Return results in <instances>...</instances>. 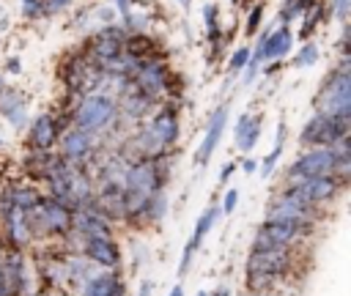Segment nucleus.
<instances>
[{"instance_id": "f03ea898", "label": "nucleus", "mask_w": 351, "mask_h": 296, "mask_svg": "<svg viewBox=\"0 0 351 296\" xmlns=\"http://www.w3.org/2000/svg\"><path fill=\"white\" fill-rule=\"evenodd\" d=\"M285 271H288V249H252L247 258V288L252 293H263Z\"/></svg>"}, {"instance_id": "2eb2a0df", "label": "nucleus", "mask_w": 351, "mask_h": 296, "mask_svg": "<svg viewBox=\"0 0 351 296\" xmlns=\"http://www.w3.org/2000/svg\"><path fill=\"white\" fill-rule=\"evenodd\" d=\"M123 52H121V27H112V25H107L96 38H93V44H90V58H96L99 63H110V60H115V58H121Z\"/></svg>"}, {"instance_id": "7ed1b4c3", "label": "nucleus", "mask_w": 351, "mask_h": 296, "mask_svg": "<svg viewBox=\"0 0 351 296\" xmlns=\"http://www.w3.org/2000/svg\"><path fill=\"white\" fill-rule=\"evenodd\" d=\"M315 107L321 115H335V118L351 115V77H348L346 63L329 74V79L324 82V88L315 99Z\"/></svg>"}, {"instance_id": "e433bc0d", "label": "nucleus", "mask_w": 351, "mask_h": 296, "mask_svg": "<svg viewBox=\"0 0 351 296\" xmlns=\"http://www.w3.org/2000/svg\"><path fill=\"white\" fill-rule=\"evenodd\" d=\"M47 3H49L52 8H63V5H69L71 0H47Z\"/></svg>"}, {"instance_id": "ea45409f", "label": "nucleus", "mask_w": 351, "mask_h": 296, "mask_svg": "<svg viewBox=\"0 0 351 296\" xmlns=\"http://www.w3.org/2000/svg\"><path fill=\"white\" fill-rule=\"evenodd\" d=\"M214 296H230V291H228V288H217Z\"/></svg>"}, {"instance_id": "a211bd4d", "label": "nucleus", "mask_w": 351, "mask_h": 296, "mask_svg": "<svg viewBox=\"0 0 351 296\" xmlns=\"http://www.w3.org/2000/svg\"><path fill=\"white\" fill-rule=\"evenodd\" d=\"M3 219H5L8 238H11L14 249H19V247L30 238V222H27V214H22L19 208H14L11 203H3Z\"/></svg>"}, {"instance_id": "4468645a", "label": "nucleus", "mask_w": 351, "mask_h": 296, "mask_svg": "<svg viewBox=\"0 0 351 296\" xmlns=\"http://www.w3.org/2000/svg\"><path fill=\"white\" fill-rule=\"evenodd\" d=\"M288 49H291V30H288V25H285V27H280V30H274V33H263L261 41H258V52L250 55V60H252V66H255V63H261V60L280 58V55H285Z\"/></svg>"}, {"instance_id": "37998d69", "label": "nucleus", "mask_w": 351, "mask_h": 296, "mask_svg": "<svg viewBox=\"0 0 351 296\" xmlns=\"http://www.w3.org/2000/svg\"><path fill=\"white\" fill-rule=\"evenodd\" d=\"M197 296H208V293H197Z\"/></svg>"}, {"instance_id": "79ce46f5", "label": "nucleus", "mask_w": 351, "mask_h": 296, "mask_svg": "<svg viewBox=\"0 0 351 296\" xmlns=\"http://www.w3.org/2000/svg\"><path fill=\"white\" fill-rule=\"evenodd\" d=\"M178 3H181V5H189V3H192V0H178Z\"/></svg>"}, {"instance_id": "bb28decb", "label": "nucleus", "mask_w": 351, "mask_h": 296, "mask_svg": "<svg viewBox=\"0 0 351 296\" xmlns=\"http://www.w3.org/2000/svg\"><path fill=\"white\" fill-rule=\"evenodd\" d=\"M203 19H206V25H208V38H211V44H217V41H219V25H217V5H206V8H203Z\"/></svg>"}, {"instance_id": "ddd939ff", "label": "nucleus", "mask_w": 351, "mask_h": 296, "mask_svg": "<svg viewBox=\"0 0 351 296\" xmlns=\"http://www.w3.org/2000/svg\"><path fill=\"white\" fill-rule=\"evenodd\" d=\"M134 82H137V88H140L148 99H154V96H159L162 88H165L167 71H165L162 63L145 60V63H137V66H134Z\"/></svg>"}, {"instance_id": "39448f33", "label": "nucleus", "mask_w": 351, "mask_h": 296, "mask_svg": "<svg viewBox=\"0 0 351 296\" xmlns=\"http://www.w3.org/2000/svg\"><path fill=\"white\" fill-rule=\"evenodd\" d=\"M115 118V101L110 96H101V93H90L80 101V107L74 110V123L80 132L85 134H93V132H101L110 121Z\"/></svg>"}, {"instance_id": "dca6fc26", "label": "nucleus", "mask_w": 351, "mask_h": 296, "mask_svg": "<svg viewBox=\"0 0 351 296\" xmlns=\"http://www.w3.org/2000/svg\"><path fill=\"white\" fill-rule=\"evenodd\" d=\"M225 118H228V107H219V110L211 115L208 129H206V137H203V143H200L197 151H195V162H197V164H206V162L211 159V153H214V148H217V143H219V137H222Z\"/></svg>"}, {"instance_id": "4c0bfd02", "label": "nucleus", "mask_w": 351, "mask_h": 296, "mask_svg": "<svg viewBox=\"0 0 351 296\" xmlns=\"http://www.w3.org/2000/svg\"><path fill=\"white\" fill-rule=\"evenodd\" d=\"M230 173H233V164H225V170H222V181H228Z\"/></svg>"}, {"instance_id": "9d476101", "label": "nucleus", "mask_w": 351, "mask_h": 296, "mask_svg": "<svg viewBox=\"0 0 351 296\" xmlns=\"http://www.w3.org/2000/svg\"><path fill=\"white\" fill-rule=\"evenodd\" d=\"M25 293V258L19 249L3 255V274H0V296H22Z\"/></svg>"}, {"instance_id": "b1692460", "label": "nucleus", "mask_w": 351, "mask_h": 296, "mask_svg": "<svg viewBox=\"0 0 351 296\" xmlns=\"http://www.w3.org/2000/svg\"><path fill=\"white\" fill-rule=\"evenodd\" d=\"M126 58H143L140 63H145V60H154V55H156V44H154V38H148V36H143V33H137V36H132L129 41H126V52H123Z\"/></svg>"}, {"instance_id": "412c9836", "label": "nucleus", "mask_w": 351, "mask_h": 296, "mask_svg": "<svg viewBox=\"0 0 351 296\" xmlns=\"http://www.w3.org/2000/svg\"><path fill=\"white\" fill-rule=\"evenodd\" d=\"M82 296H126V285L121 282V277L115 271H107V274L88 280Z\"/></svg>"}, {"instance_id": "a19ab883", "label": "nucleus", "mask_w": 351, "mask_h": 296, "mask_svg": "<svg viewBox=\"0 0 351 296\" xmlns=\"http://www.w3.org/2000/svg\"><path fill=\"white\" fill-rule=\"evenodd\" d=\"M3 255H5V252L0 249V274H3Z\"/></svg>"}, {"instance_id": "0eeeda50", "label": "nucleus", "mask_w": 351, "mask_h": 296, "mask_svg": "<svg viewBox=\"0 0 351 296\" xmlns=\"http://www.w3.org/2000/svg\"><path fill=\"white\" fill-rule=\"evenodd\" d=\"M307 227L302 225H291V222H277V219H266L255 238H252V249H288L291 244L299 241V236Z\"/></svg>"}, {"instance_id": "9b49d317", "label": "nucleus", "mask_w": 351, "mask_h": 296, "mask_svg": "<svg viewBox=\"0 0 351 296\" xmlns=\"http://www.w3.org/2000/svg\"><path fill=\"white\" fill-rule=\"evenodd\" d=\"M60 77L66 79V85L71 90H90L99 82V71L88 58H69L63 63V74Z\"/></svg>"}, {"instance_id": "1a4fd4ad", "label": "nucleus", "mask_w": 351, "mask_h": 296, "mask_svg": "<svg viewBox=\"0 0 351 296\" xmlns=\"http://www.w3.org/2000/svg\"><path fill=\"white\" fill-rule=\"evenodd\" d=\"M315 206H307L285 192H280L271 206H269V217L266 219H277V222H291V225H302V227H310L315 222Z\"/></svg>"}, {"instance_id": "a878e982", "label": "nucleus", "mask_w": 351, "mask_h": 296, "mask_svg": "<svg viewBox=\"0 0 351 296\" xmlns=\"http://www.w3.org/2000/svg\"><path fill=\"white\" fill-rule=\"evenodd\" d=\"M282 134H285V126L280 123V126H277L274 148H271V153H269V156H263V159H261V167H258L263 178H269V175H271V170H274V164H277V159H280V151H282Z\"/></svg>"}, {"instance_id": "4be33fe9", "label": "nucleus", "mask_w": 351, "mask_h": 296, "mask_svg": "<svg viewBox=\"0 0 351 296\" xmlns=\"http://www.w3.org/2000/svg\"><path fill=\"white\" fill-rule=\"evenodd\" d=\"M88 153H90V134H85V132H80V129H71V132L63 134V156H66L71 164L82 162Z\"/></svg>"}, {"instance_id": "473e14b6", "label": "nucleus", "mask_w": 351, "mask_h": 296, "mask_svg": "<svg viewBox=\"0 0 351 296\" xmlns=\"http://www.w3.org/2000/svg\"><path fill=\"white\" fill-rule=\"evenodd\" d=\"M22 3H25V14H27V16H38V14L44 11V5H41L38 0H22Z\"/></svg>"}, {"instance_id": "c85d7f7f", "label": "nucleus", "mask_w": 351, "mask_h": 296, "mask_svg": "<svg viewBox=\"0 0 351 296\" xmlns=\"http://www.w3.org/2000/svg\"><path fill=\"white\" fill-rule=\"evenodd\" d=\"M321 8H324L321 3H315V5L310 8V19H304V27H302V38H304V41L315 33V25H318V19H321V14H324Z\"/></svg>"}, {"instance_id": "f8f14e48", "label": "nucleus", "mask_w": 351, "mask_h": 296, "mask_svg": "<svg viewBox=\"0 0 351 296\" xmlns=\"http://www.w3.org/2000/svg\"><path fill=\"white\" fill-rule=\"evenodd\" d=\"M82 252H85L93 263H99V266H104V269H115L118 260H121L118 244H115L110 236H88V238H82Z\"/></svg>"}, {"instance_id": "cd10ccee", "label": "nucleus", "mask_w": 351, "mask_h": 296, "mask_svg": "<svg viewBox=\"0 0 351 296\" xmlns=\"http://www.w3.org/2000/svg\"><path fill=\"white\" fill-rule=\"evenodd\" d=\"M315 60H318V47H315L313 41H307V44L299 49V55L293 58V63H296V66H313Z\"/></svg>"}, {"instance_id": "20e7f679", "label": "nucleus", "mask_w": 351, "mask_h": 296, "mask_svg": "<svg viewBox=\"0 0 351 296\" xmlns=\"http://www.w3.org/2000/svg\"><path fill=\"white\" fill-rule=\"evenodd\" d=\"M348 134V118H335V115H313L302 132H299V143L302 145H313V148H332L337 143H343Z\"/></svg>"}, {"instance_id": "f704fd0d", "label": "nucleus", "mask_w": 351, "mask_h": 296, "mask_svg": "<svg viewBox=\"0 0 351 296\" xmlns=\"http://www.w3.org/2000/svg\"><path fill=\"white\" fill-rule=\"evenodd\" d=\"M137 296H151V282L145 280V282H140V288H137Z\"/></svg>"}, {"instance_id": "6ab92c4d", "label": "nucleus", "mask_w": 351, "mask_h": 296, "mask_svg": "<svg viewBox=\"0 0 351 296\" xmlns=\"http://www.w3.org/2000/svg\"><path fill=\"white\" fill-rule=\"evenodd\" d=\"M217 214H219V208H208V211H203V214H200V219L195 222V233H192V238L186 241L184 255H181V266H178L181 271H186V269H189V260H192V255L197 252V247H200V241L206 238V233L211 230V225H214Z\"/></svg>"}, {"instance_id": "72a5a7b5", "label": "nucleus", "mask_w": 351, "mask_h": 296, "mask_svg": "<svg viewBox=\"0 0 351 296\" xmlns=\"http://www.w3.org/2000/svg\"><path fill=\"white\" fill-rule=\"evenodd\" d=\"M348 3H351V0H335V14H337L340 19H346V14H348Z\"/></svg>"}, {"instance_id": "c03bdc74", "label": "nucleus", "mask_w": 351, "mask_h": 296, "mask_svg": "<svg viewBox=\"0 0 351 296\" xmlns=\"http://www.w3.org/2000/svg\"><path fill=\"white\" fill-rule=\"evenodd\" d=\"M22 296H30V293H22Z\"/></svg>"}, {"instance_id": "393cba45", "label": "nucleus", "mask_w": 351, "mask_h": 296, "mask_svg": "<svg viewBox=\"0 0 351 296\" xmlns=\"http://www.w3.org/2000/svg\"><path fill=\"white\" fill-rule=\"evenodd\" d=\"M55 164H58V159H55L49 151H36V153L25 162V167H27V173H30L33 178H49V173L55 170Z\"/></svg>"}, {"instance_id": "2f4dec72", "label": "nucleus", "mask_w": 351, "mask_h": 296, "mask_svg": "<svg viewBox=\"0 0 351 296\" xmlns=\"http://www.w3.org/2000/svg\"><path fill=\"white\" fill-rule=\"evenodd\" d=\"M236 203H239V192H236V189H228L225 197H222V211L230 214V211L236 208Z\"/></svg>"}, {"instance_id": "f3484780", "label": "nucleus", "mask_w": 351, "mask_h": 296, "mask_svg": "<svg viewBox=\"0 0 351 296\" xmlns=\"http://www.w3.org/2000/svg\"><path fill=\"white\" fill-rule=\"evenodd\" d=\"M148 129L156 134V140H159L165 148L173 145V143L178 140V115H176V110H173V107L159 110V112L154 115V121L148 123Z\"/></svg>"}, {"instance_id": "c756f323", "label": "nucleus", "mask_w": 351, "mask_h": 296, "mask_svg": "<svg viewBox=\"0 0 351 296\" xmlns=\"http://www.w3.org/2000/svg\"><path fill=\"white\" fill-rule=\"evenodd\" d=\"M247 63H250V49L241 47V49H236L233 58H230V71H241Z\"/></svg>"}, {"instance_id": "423d86ee", "label": "nucleus", "mask_w": 351, "mask_h": 296, "mask_svg": "<svg viewBox=\"0 0 351 296\" xmlns=\"http://www.w3.org/2000/svg\"><path fill=\"white\" fill-rule=\"evenodd\" d=\"M343 181L335 178V175H321V178H288V186L282 189L285 195L307 203V206H318V203H326L332 200L337 192H340Z\"/></svg>"}, {"instance_id": "7c9ffc66", "label": "nucleus", "mask_w": 351, "mask_h": 296, "mask_svg": "<svg viewBox=\"0 0 351 296\" xmlns=\"http://www.w3.org/2000/svg\"><path fill=\"white\" fill-rule=\"evenodd\" d=\"M261 16H263V5H255L252 14H250V19H247V33H255V30H258Z\"/></svg>"}, {"instance_id": "aec40b11", "label": "nucleus", "mask_w": 351, "mask_h": 296, "mask_svg": "<svg viewBox=\"0 0 351 296\" xmlns=\"http://www.w3.org/2000/svg\"><path fill=\"white\" fill-rule=\"evenodd\" d=\"M58 140V123L52 115H38L30 126V145L36 151H49V145Z\"/></svg>"}, {"instance_id": "c9c22d12", "label": "nucleus", "mask_w": 351, "mask_h": 296, "mask_svg": "<svg viewBox=\"0 0 351 296\" xmlns=\"http://www.w3.org/2000/svg\"><path fill=\"white\" fill-rule=\"evenodd\" d=\"M244 170L247 173H255L258 170V159H244Z\"/></svg>"}, {"instance_id": "f257e3e1", "label": "nucleus", "mask_w": 351, "mask_h": 296, "mask_svg": "<svg viewBox=\"0 0 351 296\" xmlns=\"http://www.w3.org/2000/svg\"><path fill=\"white\" fill-rule=\"evenodd\" d=\"M348 170V140L332 145V148H310L307 153H299L293 164L288 167V178H321L335 175L346 178Z\"/></svg>"}, {"instance_id": "58836bf2", "label": "nucleus", "mask_w": 351, "mask_h": 296, "mask_svg": "<svg viewBox=\"0 0 351 296\" xmlns=\"http://www.w3.org/2000/svg\"><path fill=\"white\" fill-rule=\"evenodd\" d=\"M167 296H184V291H181V285H176V288H173V291H170Z\"/></svg>"}, {"instance_id": "5701e85b", "label": "nucleus", "mask_w": 351, "mask_h": 296, "mask_svg": "<svg viewBox=\"0 0 351 296\" xmlns=\"http://www.w3.org/2000/svg\"><path fill=\"white\" fill-rule=\"evenodd\" d=\"M233 137H236V145H239L244 153L252 151L255 143H258V137H261V118L241 115V118L236 121V132H233Z\"/></svg>"}, {"instance_id": "6e6552de", "label": "nucleus", "mask_w": 351, "mask_h": 296, "mask_svg": "<svg viewBox=\"0 0 351 296\" xmlns=\"http://www.w3.org/2000/svg\"><path fill=\"white\" fill-rule=\"evenodd\" d=\"M27 222L38 225L47 233H69L71 230V208L52 197H38V206L27 214Z\"/></svg>"}]
</instances>
